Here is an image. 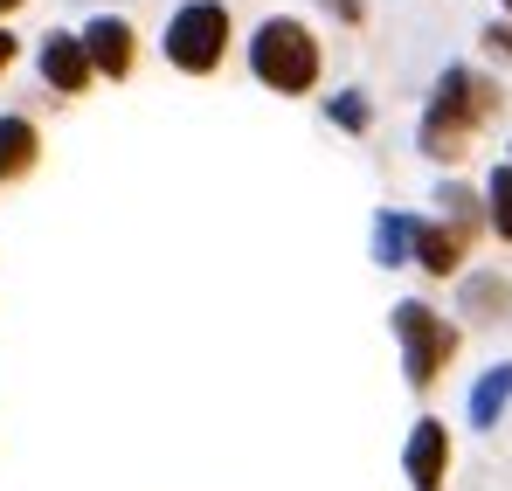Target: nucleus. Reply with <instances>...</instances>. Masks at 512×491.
Listing matches in <instances>:
<instances>
[{
    "label": "nucleus",
    "mask_w": 512,
    "mask_h": 491,
    "mask_svg": "<svg viewBox=\"0 0 512 491\" xmlns=\"http://www.w3.org/2000/svg\"><path fill=\"white\" fill-rule=\"evenodd\" d=\"M42 77L56 83V90H84L90 83L84 35H49V42H42Z\"/></svg>",
    "instance_id": "obj_7"
},
{
    "label": "nucleus",
    "mask_w": 512,
    "mask_h": 491,
    "mask_svg": "<svg viewBox=\"0 0 512 491\" xmlns=\"http://www.w3.org/2000/svg\"><path fill=\"white\" fill-rule=\"evenodd\" d=\"M7 7H21V0H0V14H7Z\"/></svg>",
    "instance_id": "obj_17"
},
{
    "label": "nucleus",
    "mask_w": 512,
    "mask_h": 491,
    "mask_svg": "<svg viewBox=\"0 0 512 491\" xmlns=\"http://www.w3.org/2000/svg\"><path fill=\"white\" fill-rule=\"evenodd\" d=\"M340 7V21H360V0H333Z\"/></svg>",
    "instance_id": "obj_15"
},
{
    "label": "nucleus",
    "mask_w": 512,
    "mask_h": 491,
    "mask_svg": "<svg viewBox=\"0 0 512 491\" xmlns=\"http://www.w3.org/2000/svg\"><path fill=\"white\" fill-rule=\"evenodd\" d=\"M506 7H512V0H506Z\"/></svg>",
    "instance_id": "obj_18"
},
{
    "label": "nucleus",
    "mask_w": 512,
    "mask_h": 491,
    "mask_svg": "<svg viewBox=\"0 0 512 491\" xmlns=\"http://www.w3.org/2000/svg\"><path fill=\"white\" fill-rule=\"evenodd\" d=\"M485 42H492V49H499V56H512V28H492V35H485Z\"/></svg>",
    "instance_id": "obj_14"
},
{
    "label": "nucleus",
    "mask_w": 512,
    "mask_h": 491,
    "mask_svg": "<svg viewBox=\"0 0 512 491\" xmlns=\"http://www.w3.org/2000/svg\"><path fill=\"white\" fill-rule=\"evenodd\" d=\"M7 56H14V35H7V28H0V70H7Z\"/></svg>",
    "instance_id": "obj_16"
},
{
    "label": "nucleus",
    "mask_w": 512,
    "mask_h": 491,
    "mask_svg": "<svg viewBox=\"0 0 512 491\" xmlns=\"http://www.w3.org/2000/svg\"><path fill=\"white\" fill-rule=\"evenodd\" d=\"M492 229H499V236H512V166H499V173H492Z\"/></svg>",
    "instance_id": "obj_12"
},
{
    "label": "nucleus",
    "mask_w": 512,
    "mask_h": 491,
    "mask_svg": "<svg viewBox=\"0 0 512 491\" xmlns=\"http://www.w3.org/2000/svg\"><path fill=\"white\" fill-rule=\"evenodd\" d=\"M250 70L270 90H284V97H298V90H312L319 83V42L305 35V21H263L250 35Z\"/></svg>",
    "instance_id": "obj_1"
},
{
    "label": "nucleus",
    "mask_w": 512,
    "mask_h": 491,
    "mask_svg": "<svg viewBox=\"0 0 512 491\" xmlns=\"http://www.w3.org/2000/svg\"><path fill=\"white\" fill-rule=\"evenodd\" d=\"M409 485L416 491H436L443 485V464H450V436H443V422H416V436H409Z\"/></svg>",
    "instance_id": "obj_6"
},
{
    "label": "nucleus",
    "mask_w": 512,
    "mask_h": 491,
    "mask_svg": "<svg viewBox=\"0 0 512 491\" xmlns=\"http://www.w3.org/2000/svg\"><path fill=\"white\" fill-rule=\"evenodd\" d=\"M326 111H333V118H340L346 132H367V97H360V90H340V97H333V104H326Z\"/></svg>",
    "instance_id": "obj_13"
},
{
    "label": "nucleus",
    "mask_w": 512,
    "mask_h": 491,
    "mask_svg": "<svg viewBox=\"0 0 512 491\" xmlns=\"http://www.w3.org/2000/svg\"><path fill=\"white\" fill-rule=\"evenodd\" d=\"M84 56H90V70L125 77V70H132V28H125L118 14H97V21L84 28Z\"/></svg>",
    "instance_id": "obj_5"
},
{
    "label": "nucleus",
    "mask_w": 512,
    "mask_h": 491,
    "mask_svg": "<svg viewBox=\"0 0 512 491\" xmlns=\"http://www.w3.org/2000/svg\"><path fill=\"white\" fill-rule=\"evenodd\" d=\"M478 83H471V70H443L436 77V104H429V118H423V146L436 153V160H450L457 153V139H464V125L478 118Z\"/></svg>",
    "instance_id": "obj_3"
},
{
    "label": "nucleus",
    "mask_w": 512,
    "mask_h": 491,
    "mask_svg": "<svg viewBox=\"0 0 512 491\" xmlns=\"http://www.w3.org/2000/svg\"><path fill=\"white\" fill-rule=\"evenodd\" d=\"M395 332H402V367H409V381H416V388L436 381V367L450 360V326H443L429 305H402V312H395Z\"/></svg>",
    "instance_id": "obj_4"
},
{
    "label": "nucleus",
    "mask_w": 512,
    "mask_h": 491,
    "mask_svg": "<svg viewBox=\"0 0 512 491\" xmlns=\"http://www.w3.org/2000/svg\"><path fill=\"white\" fill-rule=\"evenodd\" d=\"M506 402H512V367H492V374L471 388V422H478V429H492V422L506 415Z\"/></svg>",
    "instance_id": "obj_8"
},
{
    "label": "nucleus",
    "mask_w": 512,
    "mask_h": 491,
    "mask_svg": "<svg viewBox=\"0 0 512 491\" xmlns=\"http://www.w3.org/2000/svg\"><path fill=\"white\" fill-rule=\"evenodd\" d=\"M229 49V7L222 0H187L167 21V63L187 77H208Z\"/></svg>",
    "instance_id": "obj_2"
},
{
    "label": "nucleus",
    "mask_w": 512,
    "mask_h": 491,
    "mask_svg": "<svg viewBox=\"0 0 512 491\" xmlns=\"http://www.w3.org/2000/svg\"><path fill=\"white\" fill-rule=\"evenodd\" d=\"M409 249H416V222H402V215H381V222H374V256H381L388 270H395Z\"/></svg>",
    "instance_id": "obj_10"
},
{
    "label": "nucleus",
    "mask_w": 512,
    "mask_h": 491,
    "mask_svg": "<svg viewBox=\"0 0 512 491\" xmlns=\"http://www.w3.org/2000/svg\"><path fill=\"white\" fill-rule=\"evenodd\" d=\"M28 160H35V125L28 118H0V180L28 173Z\"/></svg>",
    "instance_id": "obj_9"
},
{
    "label": "nucleus",
    "mask_w": 512,
    "mask_h": 491,
    "mask_svg": "<svg viewBox=\"0 0 512 491\" xmlns=\"http://www.w3.org/2000/svg\"><path fill=\"white\" fill-rule=\"evenodd\" d=\"M416 256H423V270H457V256H464V243L450 236V229H416Z\"/></svg>",
    "instance_id": "obj_11"
}]
</instances>
